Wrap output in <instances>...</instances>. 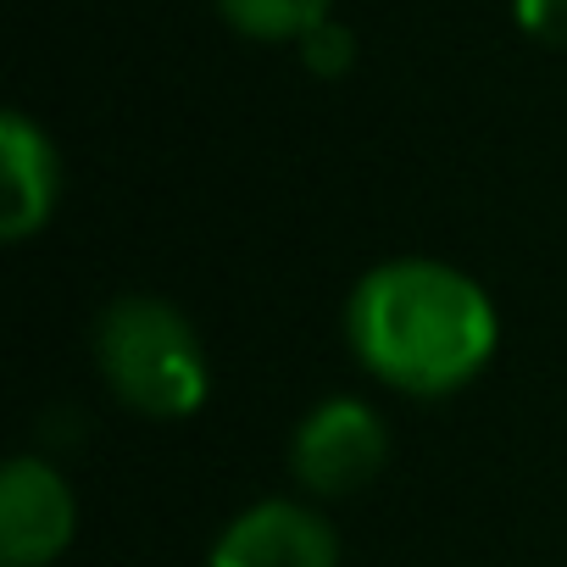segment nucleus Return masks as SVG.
<instances>
[{
	"instance_id": "1",
	"label": "nucleus",
	"mask_w": 567,
	"mask_h": 567,
	"mask_svg": "<svg viewBox=\"0 0 567 567\" xmlns=\"http://www.w3.org/2000/svg\"><path fill=\"white\" fill-rule=\"evenodd\" d=\"M346 334L373 379L406 395H451L489 368L501 323L467 272L429 256H401L351 290Z\"/></svg>"
},
{
	"instance_id": "2",
	"label": "nucleus",
	"mask_w": 567,
	"mask_h": 567,
	"mask_svg": "<svg viewBox=\"0 0 567 567\" xmlns=\"http://www.w3.org/2000/svg\"><path fill=\"white\" fill-rule=\"evenodd\" d=\"M95 362L117 401L145 417H189L212 384L189 318L156 296H123L101 312Z\"/></svg>"
},
{
	"instance_id": "3",
	"label": "nucleus",
	"mask_w": 567,
	"mask_h": 567,
	"mask_svg": "<svg viewBox=\"0 0 567 567\" xmlns=\"http://www.w3.org/2000/svg\"><path fill=\"white\" fill-rule=\"evenodd\" d=\"M384 456H390L384 417L368 401H351V395L323 401L296 429V445H290V467L312 495H351V489L373 484Z\"/></svg>"
},
{
	"instance_id": "4",
	"label": "nucleus",
	"mask_w": 567,
	"mask_h": 567,
	"mask_svg": "<svg viewBox=\"0 0 567 567\" xmlns=\"http://www.w3.org/2000/svg\"><path fill=\"white\" fill-rule=\"evenodd\" d=\"M79 501L45 456H18L0 478V556L7 567H45L68 550Z\"/></svg>"
},
{
	"instance_id": "5",
	"label": "nucleus",
	"mask_w": 567,
	"mask_h": 567,
	"mask_svg": "<svg viewBox=\"0 0 567 567\" xmlns=\"http://www.w3.org/2000/svg\"><path fill=\"white\" fill-rule=\"evenodd\" d=\"M212 567H340V539L301 501H256L223 528Z\"/></svg>"
},
{
	"instance_id": "6",
	"label": "nucleus",
	"mask_w": 567,
	"mask_h": 567,
	"mask_svg": "<svg viewBox=\"0 0 567 567\" xmlns=\"http://www.w3.org/2000/svg\"><path fill=\"white\" fill-rule=\"evenodd\" d=\"M56 145L45 140V128L23 112L0 117V234L7 239H29L51 223L56 212Z\"/></svg>"
},
{
	"instance_id": "7",
	"label": "nucleus",
	"mask_w": 567,
	"mask_h": 567,
	"mask_svg": "<svg viewBox=\"0 0 567 567\" xmlns=\"http://www.w3.org/2000/svg\"><path fill=\"white\" fill-rule=\"evenodd\" d=\"M334 0H217L228 29L245 40H301L329 18Z\"/></svg>"
},
{
	"instance_id": "8",
	"label": "nucleus",
	"mask_w": 567,
	"mask_h": 567,
	"mask_svg": "<svg viewBox=\"0 0 567 567\" xmlns=\"http://www.w3.org/2000/svg\"><path fill=\"white\" fill-rule=\"evenodd\" d=\"M296 45H301V62H307L312 79H346V73L357 68V34H351L346 23H334V18H323V23H318L312 34H301Z\"/></svg>"
},
{
	"instance_id": "9",
	"label": "nucleus",
	"mask_w": 567,
	"mask_h": 567,
	"mask_svg": "<svg viewBox=\"0 0 567 567\" xmlns=\"http://www.w3.org/2000/svg\"><path fill=\"white\" fill-rule=\"evenodd\" d=\"M517 29L534 34L539 45H561L567 51V0H512Z\"/></svg>"
}]
</instances>
